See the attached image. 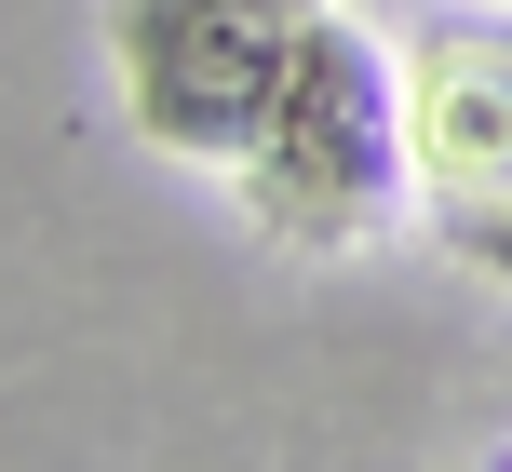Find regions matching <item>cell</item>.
I'll list each match as a JSON object with an SVG mask.
<instances>
[{
  "label": "cell",
  "instance_id": "cell-1",
  "mask_svg": "<svg viewBox=\"0 0 512 472\" xmlns=\"http://www.w3.org/2000/svg\"><path fill=\"white\" fill-rule=\"evenodd\" d=\"M243 203L270 243H310V257H351L364 230H378L391 203H405V81H391V54L364 41L351 14H310L297 68H283L270 122L243 135Z\"/></svg>",
  "mask_w": 512,
  "mask_h": 472
},
{
  "label": "cell",
  "instance_id": "cell-2",
  "mask_svg": "<svg viewBox=\"0 0 512 472\" xmlns=\"http://www.w3.org/2000/svg\"><path fill=\"white\" fill-rule=\"evenodd\" d=\"M324 0H122L108 54H122V108L149 149L176 162H243V135L270 122L283 68H297Z\"/></svg>",
  "mask_w": 512,
  "mask_h": 472
},
{
  "label": "cell",
  "instance_id": "cell-3",
  "mask_svg": "<svg viewBox=\"0 0 512 472\" xmlns=\"http://www.w3.org/2000/svg\"><path fill=\"white\" fill-rule=\"evenodd\" d=\"M405 162L432 230L486 284H512V27H418L405 54Z\"/></svg>",
  "mask_w": 512,
  "mask_h": 472
}]
</instances>
